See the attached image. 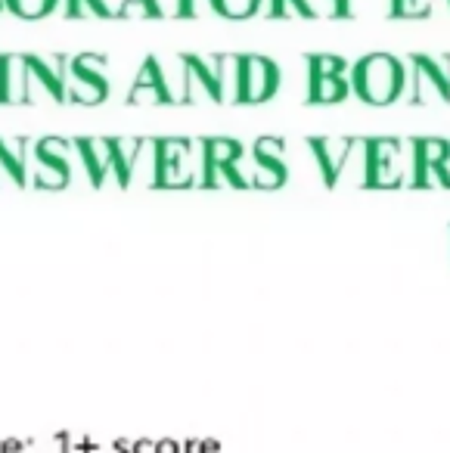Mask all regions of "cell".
I'll return each instance as SVG.
<instances>
[{"label":"cell","instance_id":"cell-20","mask_svg":"<svg viewBox=\"0 0 450 453\" xmlns=\"http://www.w3.org/2000/svg\"><path fill=\"white\" fill-rule=\"evenodd\" d=\"M4 4H7V10H13L16 16H22V19H41V16L57 10L59 0H4Z\"/></svg>","mask_w":450,"mask_h":453},{"label":"cell","instance_id":"cell-33","mask_svg":"<svg viewBox=\"0 0 450 453\" xmlns=\"http://www.w3.org/2000/svg\"><path fill=\"white\" fill-rule=\"evenodd\" d=\"M0 10H4V0H0Z\"/></svg>","mask_w":450,"mask_h":453},{"label":"cell","instance_id":"cell-13","mask_svg":"<svg viewBox=\"0 0 450 453\" xmlns=\"http://www.w3.org/2000/svg\"><path fill=\"white\" fill-rule=\"evenodd\" d=\"M351 94V84L345 78H323L311 75L307 84V103H320V106H330V103H342Z\"/></svg>","mask_w":450,"mask_h":453},{"label":"cell","instance_id":"cell-26","mask_svg":"<svg viewBox=\"0 0 450 453\" xmlns=\"http://www.w3.org/2000/svg\"><path fill=\"white\" fill-rule=\"evenodd\" d=\"M283 156H286V143L280 137H261L255 143V158L261 162H283Z\"/></svg>","mask_w":450,"mask_h":453},{"label":"cell","instance_id":"cell-16","mask_svg":"<svg viewBox=\"0 0 450 453\" xmlns=\"http://www.w3.org/2000/svg\"><path fill=\"white\" fill-rule=\"evenodd\" d=\"M35 183L38 187H47V189H63L66 183H69V165L63 162H41V158H35Z\"/></svg>","mask_w":450,"mask_h":453},{"label":"cell","instance_id":"cell-2","mask_svg":"<svg viewBox=\"0 0 450 453\" xmlns=\"http://www.w3.org/2000/svg\"><path fill=\"white\" fill-rule=\"evenodd\" d=\"M410 165L416 168V156L413 146L407 150L404 140H369L367 187H400Z\"/></svg>","mask_w":450,"mask_h":453},{"label":"cell","instance_id":"cell-29","mask_svg":"<svg viewBox=\"0 0 450 453\" xmlns=\"http://www.w3.org/2000/svg\"><path fill=\"white\" fill-rule=\"evenodd\" d=\"M84 4H90V0H69V4H66V13H69L72 19H81Z\"/></svg>","mask_w":450,"mask_h":453},{"label":"cell","instance_id":"cell-11","mask_svg":"<svg viewBox=\"0 0 450 453\" xmlns=\"http://www.w3.org/2000/svg\"><path fill=\"white\" fill-rule=\"evenodd\" d=\"M218 94L221 103H239L243 90V57L237 53H221L218 57Z\"/></svg>","mask_w":450,"mask_h":453},{"label":"cell","instance_id":"cell-17","mask_svg":"<svg viewBox=\"0 0 450 453\" xmlns=\"http://www.w3.org/2000/svg\"><path fill=\"white\" fill-rule=\"evenodd\" d=\"M128 103L131 106H165V103H171V94L165 84H131Z\"/></svg>","mask_w":450,"mask_h":453},{"label":"cell","instance_id":"cell-32","mask_svg":"<svg viewBox=\"0 0 450 453\" xmlns=\"http://www.w3.org/2000/svg\"><path fill=\"white\" fill-rule=\"evenodd\" d=\"M441 63H444V72H447V81H450V57H441Z\"/></svg>","mask_w":450,"mask_h":453},{"label":"cell","instance_id":"cell-6","mask_svg":"<svg viewBox=\"0 0 450 453\" xmlns=\"http://www.w3.org/2000/svg\"><path fill=\"white\" fill-rule=\"evenodd\" d=\"M218 57H187V90L183 103H221Z\"/></svg>","mask_w":450,"mask_h":453},{"label":"cell","instance_id":"cell-18","mask_svg":"<svg viewBox=\"0 0 450 453\" xmlns=\"http://www.w3.org/2000/svg\"><path fill=\"white\" fill-rule=\"evenodd\" d=\"M119 19H162L159 0H121L115 7Z\"/></svg>","mask_w":450,"mask_h":453},{"label":"cell","instance_id":"cell-27","mask_svg":"<svg viewBox=\"0 0 450 453\" xmlns=\"http://www.w3.org/2000/svg\"><path fill=\"white\" fill-rule=\"evenodd\" d=\"M202 7H212V0H183L181 16H199Z\"/></svg>","mask_w":450,"mask_h":453},{"label":"cell","instance_id":"cell-5","mask_svg":"<svg viewBox=\"0 0 450 453\" xmlns=\"http://www.w3.org/2000/svg\"><path fill=\"white\" fill-rule=\"evenodd\" d=\"M280 90V69L274 59L249 53L243 57V90L239 103H268Z\"/></svg>","mask_w":450,"mask_h":453},{"label":"cell","instance_id":"cell-14","mask_svg":"<svg viewBox=\"0 0 450 453\" xmlns=\"http://www.w3.org/2000/svg\"><path fill=\"white\" fill-rule=\"evenodd\" d=\"M413 156H416V168H441L450 156V140L441 137H425L413 143Z\"/></svg>","mask_w":450,"mask_h":453},{"label":"cell","instance_id":"cell-10","mask_svg":"<svg viewBox=\"0 0 450 453\" xmlns=\"http://www.w3.org/2000/svg\"><path fill=\"white\" fill-rule=\"evenodd\" d=\"M78 152L84 158V168L90 171V180L103 183L109 171H115V143L112 140H78Z\"/></svg>","mask_w":450,"mask_h":453},{"label":"cell","instance_id":"cell-31","mask_svg":"<svg viewBox=\"0 0 450 453\" xmlns=\"http://www.w3.org/2000/svg\"><path fill=\"white\" fill-rule=\"evenodd\" d=\"M441 171H444V177H447V187H450V156H447V162L441 165Z\"/></svg>","mask_w":450,"mask_h":453},{"label":"cell","instance_id":"cell-21","mask_svg":"<svg viewBox=\"0 0 450 453\" xmlns=\"http://www.w3.org/2000/svg\"><path fill=\"white\" fill-rule=\"evenodd\" d=\"M69 156H72V143H66V140H59V137H44L35 146V158H41V162L69 165Z\"/></svg>","mask_w":450,"mask_h":453},{"label":"cell","instance_id":"cell-28","mask_svg":"<svg viewBox=\"0 0 450 453\" xmlns=\"http://www.w3.org/2000/svg\"><path fill=\"white\" fill-rule=\"evenodd\" d=\"M159 7H162V16H181L183 0H159Z\"/></svg>","mask_w":450,"mask_h":453},{"label":"cell","instance_id":"cell-12","mask_svg":"<svg viewBox=\"0 0 450 453\" xmlns=\"http://www.w3.org/2000/svg\"><path fill=\"white\" fill-rule=\"evenodd\" d=\"M202 156H206V168H230L243 158V143H237L233 137L202 140Z\"/></svg>","mask_w":450,"mask_h":453},{"label":"cell","instance_id":"cell-25","mask_svg":"<svg viewBox=\"0 0 450 453\" xmlns=\"http://www.w3.org/2000/svg\"><path fill=\"white\" fill-rule=\"evenodd\" d=\"M106 57L100 53H81V57H72V65L84 75H97V78H106Z\"/></svg>","mask_w":450,"mask_h":453},{"label":"cell","instance_id":"cell-22","mask_svg":"<svg viewBox=\"0 0 450 453\" xmlns=\"http://www.w3.org/2000/svg\"><path fill=\"white\" fill-rule=\"evenodd\" d=\"M307 65H311V75H323V78H345V63L342 57H332V53H317V57H307Z\"/></svg>","mask_w":450,"mask_h":453},{"label":"cell","instance_id":"cell-19","mask_svg":"<svg viewBox=\"0 0 450 453\" xmlns=\"http://www.w3.org/2000/svg\"><path fill=\"white\" fill-rule=\"evenodd\" d=\"M264 0H212V10L227 19H249L261 10Z\"/></svg>","mask_w":450,"mask_h":453},{"label":"cell","instance_id":"cell-7","mask_svg":"<svg viewBox=\"0 0 450 453\" xmlns=\"http://www.w3.org/2000/svg\"><path fill=\"white\" fill-rule=\"evenodd\" d=\"M0 103H28V57H0Z\"/></svg>","mask_w":450,"mask_h":453},{"label":"cell","instance_id":"cell-1","mask_svg":"<svg viewBox=\"0 0 450 453\" xmlns=\"http://www.w3.org/2000/svg\"><path fill=\"white\" fill-rule=\"evenodd\" d=\"M351 88L357 90L363 103L369 106H388V103L400 100L407 90V69L398 57L388 53H369L354 65V81Z\"/></svg>","mask_w":450,"mask_h":453},{"label":"cell","instance_id":"cell-4","mask_svg":"<svg viewBox=\"0 0 450 453\" xmlns=\"http://www.w3.org/2000/svg\"><path fill=\"white\" fill-rule=\"evenodd\" d=\"M410 103H419V106L450 103V81L441 59H431V57L410 59Z\"/></svg>","mask_w":450,"mask_h":453},{"label":"cell","instance_id":"cell-9","mask_svg":"<svg viewBox=\"0 0 450 453\" xmlns=\"http://www.w3.org/2000/svg\"><path fill=\"white\" fill-rule=\"evenodd\" d=\"M109 96V81L97 75H84L72 65L69 59V72H66V100L78 103V106H97Z\"/></svg>","mask_w":450,"mask_h":453},{"label":"cell","instance_id":"cell-24","mask_svg":"<svg viewBox=\"0 0 450 453\" xmlns=\"http://www.w3.org/2000/svg\"><path fill=\"white\" fill-rule=\"evenodd\" d=\"M268 13L274 16V19H286V16H299V19H314L305 0H270V10H268Z\"/></svg>","mask_w":450,"mask_h":453},{"label":"cell","instance_id":"cell-8","mask_svg":"<svg viewBox=\"0 0 450 453\" xmlns=\"http://www.w3.org/2000/svg\"><path fill=\"white\" fill-rule=\"evenodd\" d=\"M317 156V165L323 168L326 180L330 183H338L345 171V162H348L351 150H354V140H345V137H320V140H307Z\"/></svg>","mask_w":450,"mask_h":453},{"label":"cell","instance_id":"cell-3","mask_svg":"<svg viewBox=\"0 0 450 453\" xmlns=\"http://www.w3.org/2000/svg\"><path fill=\"white\" fill-rule=\"evenodd\" d=\"M196 146L190 140H156V156H159V174L156 183L159 187H190L196 180Z\"/></svg>","mask_w":450,"mask_h":453},{"label":"cell","instance_id":"cell-30","mask_svg":"<svg viewBox=\"0 0 450 453\" xmlns=\"http://www.w3.org/2000/svg\"><path fill=\"white\" fill-rule=\"evenodd\" d=\"M351 4H354V0H336V16L351 19Z\"/></svg>","mask_w":450,"mask_h":453},{"label":"cell","instance_id":"cell-15","mask_svg":"<svg viewBox=\"0 0 450 453\" xmlns=\"http://www.w3.org/2000/svg\"><path fill=\"white\" fill-rule=\"evenodd\" d=\"M249 183H255V187H261V189L283 187V183H286V165L283 162H261V158H255V168H252Z\"/></svg>","mask_w":450,"mask_h":453},{"label":"cell","instance_id":"cell-23","mask_svg":"<svg viewBox=\"0 0 450 453\" xmlns=\"http://www.w3.org/2000/svg\"><path fill=\"white\" fill-rule=\"evenodd\" d=\"M431 13V0H392L394 19H425Z\"/></svg>","mask_w":450,"mask_h":453}]
</instances>
